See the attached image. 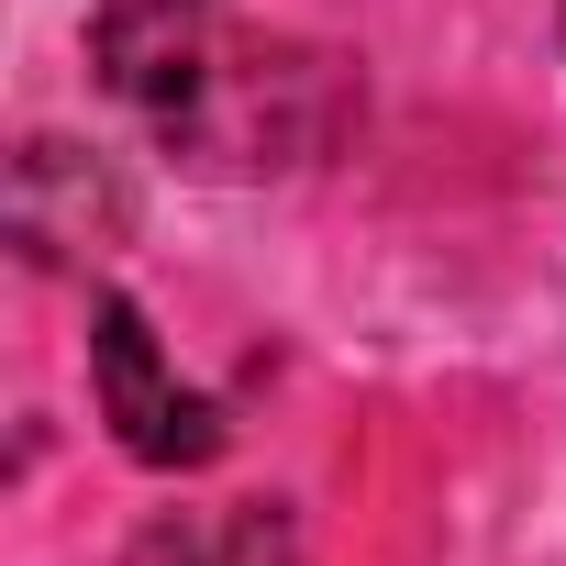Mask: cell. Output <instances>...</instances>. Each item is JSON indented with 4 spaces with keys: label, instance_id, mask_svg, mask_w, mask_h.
Instances as JSON below:
<instances>
[{
    "label": "cell",
    "instance_id": "6da1fadb",
    "mask_svg": "<svg viewBox=\"0 0 566 566\" xmlns=\"http://www.w3.org/2000/svg\"><path fill=\"white\" fill-rule=\"evenodd\" d=\"M90 389H101V422L123 433V455H145V467H200V455H222V411L156 356V334H145V312H134L123 290L90 301Z\"/></svg>",
    "mask_w": 566,
    "mask_h": 566
},
{
    "label": "cell",
    "instance_id": "7a4b0ae2",
    "mask_svg": "<svg viewBox=\"0 0 566 566\" xmlns=\"http://www.w3.org/2000/svg\"><path fill=\"white\" fill-rule=\"evenodd\" d=\"M134 566H301V533L277 500H222V511H167L134 533Z\"/></svg>",
    "mask_w": 566,
    "mask_h": 566
}]
</instances>
